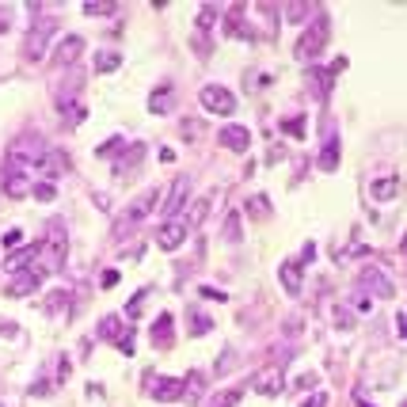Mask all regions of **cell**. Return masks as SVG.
<instances>
[{
  "instance_id": "6da1fadb",
  "label": "cell",
  "mask_w": 407,
  "mask_h": 407,
  "mask_svg": "<svg viewBox=\"0 0 407 407\" xmlns=\"http://www.w3.org/2000/svg\"><path fill=\"white\" fill-rule=\"evenodd\" d=\"M327 31H331V20H327V15H316L312 27H305V35H301V42H297V58L301 61L316 58V54L327 46Z\"/></svg>"
},
{
  "instance_id": "7a4b0ae2",
  "label": "cell",
  "mask_w": 407,
  "mask_h": 407,
  "mask_svg": "<svg viewBox=\"0 0 407 407\" xmlns=\"http://www.w3.org/2000/svg\"><path fill=\"white\" fill-rule=\"evenodd\" d=\"M145 388L156 403H175L187 396V384L179 377H145Z\"/></svg>"
},
{
  "instance_id": "3957f363",
  "label": "cell",
  "mask_w": 407,
  "mask_h": 407,
  "mask_svg": "<svg viewBox=\"0 0 407 407\" xmlns=\"http://www.w3.org/2000/svg\"><path fill=\"white\" fill-rule=\"evenodd\" d=\"M198 99H202L206 111H213V115H225V118H229L232 111H236V96H232L229 88H221V84H206Z\"/></svg>"
},
{
  "instance_id": "277c9868",
  "label": "cell",
  "mask_w": 407,
  "mask_h": 407,
  "mask_svg": "<svg viewBox=\"0 0 407 407\" xmlns=\"http://www.w3.org/2000/svg\"><path fill=\"white\" fill-rule=\"evenodd\" d=\"M358 278H362V293H369V297H373V293H377V297H392V293H396V286L388 282V274L377 270V267H365Z\"/></svg>"
},
{
  "instance_id": "5b68a950",
  "label": "cell",
  "mask_w": 407,
  "mask_h": 407,
  "mask_svg": "<svg viewBox=\"0 0 407 407\" xmlns=\"http://www.w3.org/2000/svg\"><path fill=\"white\" fill-rule=\"evenodd\" d=\"M282 388H286V377H282V369H263V373H255L251 377V392H259V396H278Z\"/></svg>"
},
{
  "instance_id": "8992f818",
  "label": "cell",
  "mask_w": 407,
  "mask_h": 407,
  "mask_svg": "<svg viewBox=\"0 0 407 407\" xmlns=\"http://www.w3.org/2000/svg\"><path fill=\"white\" fill-rule=\"evenodd\" d=\"M39 286H42V270L27 267V270H20L12 282H8V297H27V293H35Z\"/></svg>"
},
{
  "instance_id": "52a82bcc",
  "label": "cell",
  "mask_w": 407,
  "mask_h": 407,
  "mask_svg": "<svg viewBox=\"0 0 407 407\" xmlns=\"http://www.w3.org/2000/svg\"><path fill=\"white\" fill-rule=\"evenodd\" d=\"M183 240H187V225H183V221H164V225L156 229V244H160L164 251H175Z\"/></svg>"
},
{
  "instance_id": "ba28073f",
  "label": "cell",
  "mask_w": 407,
  "mask_h": 407,
  "mask_svg": "<svg viewBox=\"0 0 407 407\" xmlns=\"http://www.w3.org/2000/svg\"><path fill=\"white\" fill-rule=\"evenodd\" d=\"M156 206H160V187H153V191H149L145 198H137V202L130 206V210H126V225H141L149 213L156 210Z\"/></svg>"
},
{
  "instance_id": "9c48e42d",
  "label": "cell",
  "mask_w": 407,
  "mask_h": 407,
  "mask_svg": "<svg viewBox=\"0 0 407 407\" xmlns=\"http://www.w3.org/2000/svg\"><path fill=\"white\" fill-rule=\"evenodd\" d=\"M84 54V39L80 35H65L58 42V50H54V61L58 65H77V58Z\"/></svg>"
},
{
  "instance_id": "30bf717a",
  "label": "cell",
  "mask_w": 407,
  "mask_h": 407,
  "mask_svg": "<svg viewBox=\"0 0 407 407\" xmlns=\"http://www.w3.org/2000/svg\"><path fill=\"white\" fill-rule=\"evenodd\" d=\"M217 141H221L225 149H232V153H248L251 134H248V126H225L221 134H217Z\"/></svg>"
},
{
  "instance_id": "8fae6325",
  "label": "cell",
  "mask_w": 407,
  "mask_h": 407,
  "mask_svg": "<svg viewBox=\"0 0 407 407\" xmlns=\"http://www.w3.org/2000/svg\"><path fill=\"white\" fill-rule=\"evenodd\" d=\"M39 251H42V244H27V248H20V251H12L4 259V270H12V274H20V270H27V263L35 267V259H39Z\"/></svg>"
},
{
  "instance_id": "7c38bea8",
  "label": "cell",
  "mask_w": 407,
  "mask_h": 407,
  "mask_svg": "<svg viewBox=\"0 0 407 407\" xmlns=\"http://www.w3.org/2000/svg\"><path fill=\"white\" fill-rule=\"evenodd\" d=\"M50 31H54V23H50V20H42L39 27H31V39H27V58H35V61L42 58V54H46V39H50Z\"/></svg>"
},
{
  "instance_id": "4fadbf2b",
  "label": "cell",
  "mask_w": 407,
  "mask_h": 407,
  "mask_svg": "<svg viewBox=\"0 0 407 407\" xmlns=\"http://www.w3.org/2000/svg\"><path fill=\"white\" fill-rule=\"evenodd\" d=\"M187 191H191V179H175V183H172V194H168V202H164V217H172V221H175V217H179V210H183V198H187Z\"/></svg>"
},
{
  "instance_id": "5bb4252c",
  "label": "cell",
  "mask_w": 407,
  "mask_h": 407,
  "mask_svg": "<svg viewBox=\"0 0 407 407\" xmlns=\"http://www.w3.org/2000/svg\"><path fill=\"white\" fill-rule=\"evenodd\" d=\"M31 179H27L23 172H20V168H8V172H4V191L8 194H12V198H23V194H31Z\"/></svg>"
},
{
  "instance_id": "9a60e30c",
  "label": "cell",
  "mask_w": 407,
  "mask_h": 407,
  "mask_svg": "<svg viewBox=\"0 0 407 407\" xmlns=\"http://www.w3.org/2000/svg\"><path fill=\"white\" fill-rule=\"evenodd\" d=\"M172 339H175V324H172V316H168V312H160L156 324H153V343H156V346H172Z\"/></svg>"
},
{
  "instance_id": "2e32d148",
  "label": "cell",
  "mask_w": 407,
  "mask_h": 407,
  "mask_svg": "<svg viewBox=\"0 0 407 407\" xmlns=\"http://www.w3.org/2000/svg\"><path fill=\"white\" fill-rule=\"evenodd\" d=\"M316 164H320V172H335V168H339V137H335V134L324 141V149H320V160H316Z\"/></svg>"
},
{
  "instance_id": "e0dca14e",
  "label": "cell",
  "mask_w": 407,
  "mask_h": 407,
  "mask_svg": "<svg viewBox=\"0 0 407 407\" xmlns=\"http://www.w3.org/2000/svg\"><path fill=\"white\" fill-rule=\"evenodd\" d=\"M369 194L377 198V202H392L396 194H400V179H392V175H384V179H377L373 187H369Z\"/></svg>"
},
{
  "instance_id": "ac0fdd59",
  "label": "cell",
  "mask_w": 407,
  "mask_h": 407,
  "mask_svg": "<svg viewBox=\"0 0 407 407\" xmlns=\"http://www.w3.org/2000/svg\"><path fill=\"white\" fill-rule=\"evenodd\" d=\"M278 278H282V286H286V293H301V263H282Z\"/></svg>"
},
{
  "instance_id": "d6986e66",
  "label": "cell",
  "mask_w": 407,
  "mask_h": 407,
  "mask_svg": "<svg viewBox=\"0 0 407 407\" xmlns=\"http://www.w3.org/2000/svg\"><path fill=\"white\" fill-rule=\"evenodd\" d=\"M187 316H191V339H198V335H206V331L213 327V320L206 316L202 308H187Z\"/></svg>"
},
{
  "instance_id": "ffe728a7",
  "label": "cell",
  "mask_w": 407,
  "mask_h": 407,
  "mask_svg": "<svg viewBox=\"0 0 407 407\" xmlns=\"http://www.w3.org/2000/svg\"><path fill=\"white\" fill-rule=\"evenodd\" d=\"M99 339L118 343V339H122V320H118V316H103V320H99Z\"/></svg>"
},
{
  "instance_id": "44dd1931",
  "label": "cell",
  "mask_w": 407,
  "mask_h": 407,
  "mask_svg": "<svg viewBox=\"0 0 407 407\" xmlns=\"http://www.w3.org/2000/svg\"><path fill=\"white\" fill-rule=\"evenodd\" d=\"M149 111L153 115H164V111H172V88H160V92H153V99H149Z\"/></svg>"
},
{
  "instance_id": "7402d4cb",
  "label": "cell",
  "mask_w": 407,
  "mask_h": 407,
  "mask_svg": "<svg viewBox=\"0 0 407 407\" xmlns=\"http://www.w3.org/2000/svg\"><path fill=\"white\" fill-rule=\"evenodd\" d=\"M225 31H229L232 39H248V35H244V8H232V12H229V20H225Z\"/></svg>"
},
{
  "instance_id": "603a6c76",
  "label": "cell",
  "mask_w": 407,
  "mask_h": 407,
  "mask_svg": "<svg viewBox=\"0 0 407 407\" xmlns=\"http://www.w3.org/2000/svg\"><path fill=\"white\" fill-rule=\"evenodd\" d=\"M115 12H118L115 0H88L84 4V15H115Z\"/></svg>"
},
{
  "instance_id": "cb8c5ba5",
  "label": "cell",
  "mask_w": 407,
  "mask_h": 407,
  "mask_svg": "<svg viewBox=\"0 0 407 407\" xmlns=\"http://www.w3.org/2000/svg\"><path fill=\"white\" fill-rule=\"evenodd\" d=\"M206 213H210V202H206V198H202V202H194V210L191 213H187V229H198V225H202L206 221Z\"/></svg>"
},
{
  "instance_id": "d4e9b609",
  "label": "cell",
  "mask_w": 407,
  "mask_h": 407,
  "mask_svg": "<svg viewBox=\"0 0 407 407\" xmlns=\"http://www.w3.org/2000/svg\"><path fill=\"white\" fill-rule=\"evenodd\" d=\"M35 198H39V202H54V198H58V187H54L50 179H42V183H35Z\"/></svg>"
},
{
  "instance_id": "484cf974",
  "label": "cell",
  "mask_w": 407,
  "mask_h": 407,
  "mask_svg": "<svg viewBox=\"0 0 407 407\" xmlns=\"http://www.w3.org/2000/svg\"><path fill=\"white\" fill-rule=\"evenodd\" d=\"M118 65H122L118 54H99V58H96V69H99V73H115Z\"/></svg>"
},
{
  "instance_id": "4316f807",
  "label": "cell",
  "mask_w": 407,
  "mask_h": 407,
  "mask_svg": "<svg viewBox=\"0 0 407 407\" xmlns=\"http://www.w3.org/2000/svg\"><path fill=\"white\" fill-rule=\"evenodd\" d=\"M282 130H286L289 137H305V118H301V115H293V118H286V122H282Z\"/></svg>"
},
{
  "instance_id": "83f0119b",
  "label": "cell",
  "mask_w": 407,
  "mask_h": 407,
  "mask_svg": "<svg viewBox=\"0 0 407 407\" xmlns=\"http://www.w3.org/2000/svg\"><path fill=\"white\" fill-rule=\"evenodd\" d=\"M46 308H50V312H61V308H69V293H65V289L50 293V297H46Z\"/></svg>"
},
{
  "instance_id": "f1b7e54d",
  "label": "cell",
  "mask_w": 407,
  "mask_h": 407,
  "mask_svg": "<svg viewBox=\"0 0 407 407\" xmlns=\"http://www.w3.org/2000/svg\"><path fill=\"white\" fill-rule=\"evenodd\" d=\"M225 240H229V244L240 240V217H236V213H229V221H225Z\"/></svg>"
},
{
  "instance_id": "f546056e",
  "label": "cell",
  "mask_w": 407,
  "mask_h": 407,
  "mask_svg": "<svg viewBox=\"0 0 407 407\" xmlns=\"http://www.w3.org/2000/svg\"><path fill=\"white\" fill-rule=\"evenodd\" d=\"M248 213H259V217H267V213H270V202H267V198H263V194H255L251 202H248Z\"/></svg>"
},
{
  "instance_id": "4dcf8cb0",
  "label": "cell",
  "mask_w": 407,
  "mask_h": 407,
  "mask_svg": "<svg viewBox=\"0 0 407 407\" xmlns=\"http://www.w3.org/2000/svg\"><path fill=\"white\" fill-rule=\"evenodd\" d=\"M236 400H240V388H232V392L217 396V403H213V407H236Z\"/></svg>"
},
{
  "instance_id": "1f68e13d",
  "label": "cell",
  "mask_w": 407,
  "mask_h": 407,
  "mask_svg": "<svg viewBox=\"0 0 407 407\" xmlns=\"http://www.w3.org/2000/svg\"><path fill=\"white\" fill-rule=\"evenodd\" d=\"M354 308L358 312H373V297H369V293H354Z\"/></svg>"
},
{
  "instance_id": "d6a6232c",
  "label": "cell",
  "mask_w": 407,
  "mask_h": 407,
  "mask_svg": "<svg viewBox=\"0 0 407 407\" xmlns=\"http://www.w3.org/2000/svg\"><path fill=\"white\" fill-rule=\"evenodd\" d=\"M141 301H145V289H141L137 297L130 301V308H126V316H130V320H137V316H141Z\"/></svg>"
},
{
  "instance_id": "836d02e7",
  "label": "cell",
  "mask_w": 407,
  "mask_h": 407,
  "mask_svg": "<svg viewBox=\"0 0 407 407\" xmlns=\"http://www.w3.org/2000/svg\"><path fill=\"white\" fill-rule=\"evenodd\" d=\"M115 346L122 350V354H134V335H130V331H122V339H118Z\"/></svg>"
},
{
  "instance_id": "e575fe53",
  "label": "cell",
  "mask_w": 407,
  "mask_h": 407,
  "mask_svg": "<svg viewBox=\"0 0 407 407\" xmlns=\"http://www.w3.org/2000/svg\"><path fill=\"white\" fill-rule=\"evenodd\" d=\"M99 286H103V289H115V286H118V270H103Z\"/></svg>"
},
{
  "instance_id": "d590c367",
  "label": "cell",
  "mask_w": 407,
  "mask_h": 407,
  "mask_svg": "<svg viewBox=\"0 0 407 407\" xmlns=\"http://www.w3.org/2000/svg\"><path fill=\"white\" fill-rule=\"evenodd\" d=\"M301 407H327V396H324V392H312Z\"/></svg>"
},
{
  "instance_id": "8d00e7d4",
  "label": "cell",
  "mask_w": 407,
  "mask_h": 407,
  "mask_svg": "<svg viewBox=\"0 0 407 407\" xmlns=\"http://www.w3.org/2000/svg\"><path fill=\"white\" fill-rule=\"evenodd\" d=\"M118 145H122V137H111L107 145H99V149H96V156H107V153H115Z\"/></svg>"
},
{
  "instance_id": "74e56055",
  "label": "cell",
  "mask_w": 407,
  "mask_h": 407,
  "mask_svg": "<svg viewBox=\"0 0 407 407\" xmlns=\"http://www.w3.org/2000/svg\"><path fill=\"white\" fill-rule=\"evenodd\" d=\"M354 320H350V312L346 308H335V327H350Z\"/></svg>"
},
{
  "instance_id": "f35d334b",
  "label": "cell",
  "mask_w": 407,
  "mask_h": 407,
  "mask_svg": "<svg viewBox=\"0 0 407 407\" xmlns=\"http://www.w3.org/2000/svg\"><path fill=\"white\" fill-rule=\"evenodd\" d=\"M8 27H12V12H8V8H0V35H4Z\"/></svg>"
},
{
  "instance_id": "ab89813d",
  "label": "cell",
  "mask_w": 407,
  "mask_h": 407,
  "mask_svg": "<svg viewBox=\"0 0 407 407\" xmlns=\"http://www.w3.org/2000/svg\"><path fill=\"white\" fill-rule=\"evenodd\" d=\"M20 240H23V232H20V229H12V232L4 236V248H12V244H20Z\"/></svg>"
},
{
  "instance_id": "60d3db41",
  "label": "cell",
  "mask_w": 407,
  "mask_h": 407,
  "mask_svg": "<svg viewBox=\"0 0 407 407\" xmlns=\"http://www.w3.org/2000/svg\"><path fill=\"white\" fill-rule=\"evenodd\" d=\"M301 259H305V263H312V259H316V244H305V251H301Z\"/></svg>"
},
{
  "instance_id": "b9f144b4",
  "label": "cell",
  "mask_w": 407,
  "mask_h": 407,
  "mask_svg": "<svg viewBox=\"0 0 407 407\" xmlns=\"http://www.w3.org/2000/svg\"><path fill=\"white\" fill-rule=\"evenodd\" d=\"M58 381H69V362H65V358L58 362Z\"/></svg>"
},
{
  "instance_id": "7bdbcfd3",
  "label": "cell",
  "mask_w": 407,
  "mask_h": 407,
  "mask_svg": "<svg viewBox=\"0 0 407 407\" xmlns=\"http://www.w3.org/2000/svg\"><path fill=\"white\" fill-rule=\"evenodd\" d=\"M396 327H400V335H407V312H400V316H396Z\"/></svg>"
},
{
  "instance_id": "ee69618b",
  "label": "cell",
  "mask_w": 407,
  "mask_h": 407,
  "mask_svg": "<svg viewBox=\"0 0 407 407\" xmlns=\"http://www.w3.org/2000/svg\"><path fill=\"white\" fill-rule=\"evenodd\" d=\"M358 407H377V403H369V400H365V392H362V388H358Z\"/></svg>"
},
{
  "instance_id": "f6af8a7d",
  "label": "cell",
  "mask_w": 407,
  "mask_h": 407,
  "mask_svg": "<svg viewBox=\"0 0 407 407\" xmlns=\"http://www.w3.org/2000/svg\"><path fill=\"white\" fill-rule=\"evenodd\" d=\"M400 248H403V255H407V232H403V244H400Z\"/></svg>"
},
{
  "instance_id": "bcb514c9",
  "label": "cell",
  "mask_w": 407,
  "mask_h": 407,
  "mask_svg": "<svg viewBox=\"0 0 407 407\" xmlns=\"http://www.w3.org/2000/svg\"><path fill=\"white\" fill-rule=\"evenodd\" d=\"M403 407H407V403H403Z\"/></svg>"
}]
</instances>
